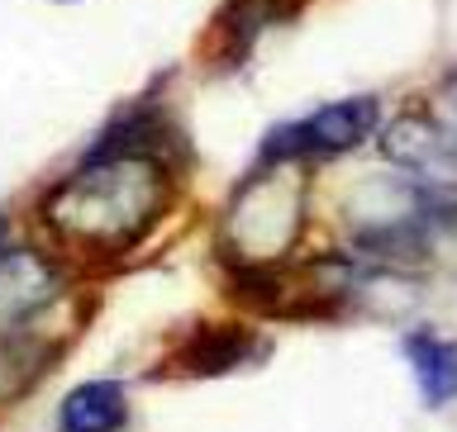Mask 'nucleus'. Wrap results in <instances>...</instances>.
Wrapping results in <instances>:
<instances>
[{
  "mask_svg": "<svg viewBox=\"0 0 457 432\" xmlns=\"http://www.w3.org/2000/svg\"><path fill=\"white\" fill-rule=\"evenodd\" d=\"M171 200V171L162 157L96 148L57 191L43 200V224L67 248L129 252L157 224Z\"/></svg>",
  "mask_w": 457,
  "mask_h": 432,
  "instance_id": "f257e3e1",
  "label": "nucleus"
},
{
  "mask_svg": "<svg viewBox=\"0 0 457 432\" xmlns=\"http://www.w3.org/2000/svg\"><path fill=\"white\" fill-rule=\"evenodd\" d=\"M305 228V181L295 167H253L228 205L224 233L234 238V266H277Z\"/></svg>",
  "mask_w": 457,
  "mask_h": 432,
  "instance_id": "f03ea898",
  "label": "nucleus"
},
{
  "mask_svg": "<svg viewBox=\"0 0 457 432\" xmlns=\"http://www.w3.org/2000/svg\"><path fill=\"white\" fill-rule=\"evenodd\" d=\"M377 124H381L377 95L334 100V105H320L305 119L271 128L262 138V152H257V167H310V162H324V157L353 152L377 134Z\"/></svg>",
  "mask_w": 457,
  "mask_h": 432,
  "instance_id": "7ed1b4c3",
  "label": "nucleus"
},
{
  "mask_svg": "<svg viewBox=\"0 0 457 432\" xmlns=\"http://www.w3.org/2000/svg\"><path fill=\"white\" fill-rule=\"evenodd\" d=\"M253 356H262V338L253 333V328L243 323H200L191 338H186V347L177 352V371L181 376H224V371H234L243 362H253Z\"/></svg>",
  "mask_w": 457,
  "mask_h": 432,
  "instance_id": "20e7f679",
  "label": "nucleus"
},
{
  "mask_svg": "<svg viewBox=\"0 0 457 432\" xmlns=\"http://www.w3.org/2000/svg\"><path fill=\"white\" fill-rule=\"evenodd\" d=\"M400 352H405L410 376L420 385L424 404L428 409L453 404L457 399V342L434 333V328H414V333H405V342H400Z\"/></svg>",
  "mask_w": 457,
  "mask_h": 432,
  "instance_id": "39448f33",
  "label": "nucleus"
},
{
  "mask_svg": "<svg viewBox=\"0 0 457 432\" xmlns=\"http://www.w3.org/2000/svg\"><path fill=\"white\" fill-rule=\"evenodd\" d=\"M129 395L120 380H86L57 404V432H124Z\"/></svg>",
  "mask_w": 457,
  "mask_h": 432,
  "instance_id": "423d86ee",
  "label": "nucleus"
},
{
  "mask_svg": "<svg viewBox=\"0 0 457 432\" xmlns=\"http://www.w3.org/2000/svg\"><path fill=\"white\" fill-rule=\"evenodd\" d=\"M267 10H271V0H253V14H248V29H243V38L234 43V53H243V48H248V43H253V34H257V29H262L267 24ZM238 20H243V5H238V0H234V5H228L224 14H220V29H228V34H234V29H238Z\"/></svg>",
  "mask_w": 457,
  "mask_h": 432,
  "instance_id": "0eeeda50",
  "label": "nucleus"
},
{
  "mask_svg": "<svg viewBox=\"0 0 457 432\" xmlns=\"http://www.w3.org/2000/svg\"><path fill=\"white\" fill-rule=\"evenodd\" d=\"M10 252V242H5V219H0V257Z\"/></svg>",
  "mask_w": 457,
  "mask_h": 432,
  "instance_id": "6e6552de",
  "label": "nucleus"
}]
</instances>
